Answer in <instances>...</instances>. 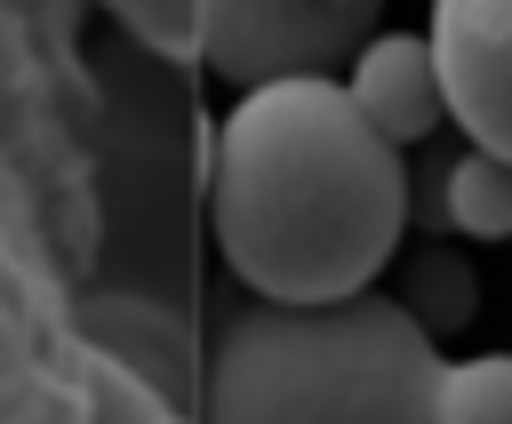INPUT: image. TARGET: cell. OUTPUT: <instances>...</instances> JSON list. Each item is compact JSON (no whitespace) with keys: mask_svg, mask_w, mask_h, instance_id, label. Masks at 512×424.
<instances>
[{"mask_svg":"<svg viewBox=\"0 0 512 424\" xmlns=\"http://www.w3.org/2000/svg\"><path fill=\"white\" fill-rule=\"evenodd\" d=\"M208 224L256 296H360L408 240V152L336 72L240 88L208 160Z\"/></svg>","mask_w":512,"mask_h":424,"instance_id":"obj_1","label":"cell"},{"mask_svg":"<svg viewBox=\"0 0 512 424\" xmlns=\"http://www.w3.org/2000/svg\"><path fill=\"white\" fill-rule=\"evenodd\" d=\"M440 336L384 288L224 312L208 424H440Z\"/></svg>","mask_w":512,"mask_h":424,"instance_id":"obj_2","label":"cell"},{"mask_svg":"<svg viewBox=\"0 0 512 424\" xmlns=\"http://www.w3.org/2000/svg\"><path fill=\"white\" fill-rule=\"evenodd\" d=\"M376 32V0H200V64L232 88L336 72Z\"/></svg>","mask_w":512,"mask_h":424,"instance_id":"obj_3","label":"cell"},{"mask_svg":"<svg viewBox=\"0 0 512 424\" xmlns=\"http://www.w3.org/2000/svg\"><path fill=\"white\" fill-rule=\"evenodd\" d=\"M432 56L472 144L512 160V0H432Z\"/></svg>","mask_w":512,"mask_h":424,"instance_id":"obj_4","label":"cell"},{"mask_svg":"<svg viewBox=\"0 0 512 424\" xmlns=\"http://www.w3.org/2000/svg\"><path fill=\"white\" fill-rule=\"evenodd\" d=\"M344 88H352V104L368 112V128L392 136L400 152L424 144V136H440V128H456L448 80H440V56H432V32H376V40L352 56Z\"/></svg>","mask_w":512,"mask_h":424,"instance_id":"obj_5","label":"cell"},{"mask_svg":"<svg viewBox=\"0 0 512 424\" xmlns=\"http://www.w3.org/2000/svg\"><path fill=\"white\" fill-rule=\"evenodd\" d=\"M392 296L432 328V336H456L472 312H480V272H472V256H456V240H400V256H392Z\"/></svg>","mask_w":512,"mask_h":424,"instance_id":"obj_6","label":"cell"},{"mask_svg":"<svg viewBox=\"0 0 512 424\" xmlns=\"http://www.w3.org/2000/svg\"><path fill=\"white\" fill-rule=\"evenodd\" d=\"M448 224H456V240H512V160L504 152L464 136V152L448 168Z\"/></svg>","mask_w":512,"mask_h":424,"instance_id":"obj_7","label":"cell"},{"mask_svg":"<svg viewBox=\"0 0 512 424\" xmlns=\"http://www.w3.org/2000/svg\"><path fill=\"white\" fill-rule=\"evenodd\" d=\"M440 424H512V352L448 360V376H440Z\"/></svg>","mask_w":512,"mask_h":424,"instance_id":"obj_8","label":"cell"},{"mask_svg":"<svg viewBox=\"0 0 512 424\" xmlns=\"http://www.w3.org/2000/svg\"><path fill=\"white\" fill-rule=\"evenodd\" d=\"M464 152V128H440L424 144H408V232L416 240H456L448 224V168Z\"/></svg>","mask_w":512,"mask_h":424,"instance_id":"obj_9","label":"cell"},{"mask_svg":"<svg viewBox=\"0 0 512 424\" xmlns=\"http://www.w3.org/2000/svg\"><path fill=\"white\" fill-rule=\"evenodd\" d=\"M120 24L152 48H176V56H200V0H112Z\"/></svg>","mask_w":512,"mask_h":424,"instance_id":"obj_10","label":"cell"}]
</instances>
